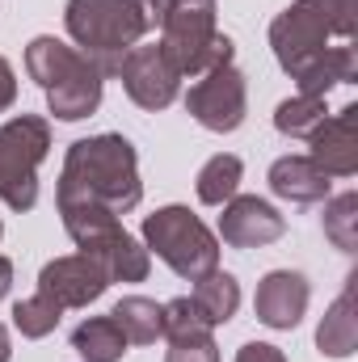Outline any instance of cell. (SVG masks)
<instances>
[{
	"mask_svg": "<svg viewBox=\"0 0 358 362\" xmlns=\"http://www.w3.org/2000/svg\"><path fill=\"white\" fill-rule=\"evenodd\" d=\"M270 47L299 93L325 97L333 85H350L358 76L354 0H295L274 17Z\"/></svg>",
	"mask_w": 358,
	"mask_h": 362,
	"instance_id": "obj_1",
	"label": "cell"
},
{
	"mask_svg": "<svg viewBox=\"0 0 358 362\" xmlns=\"http://www.w3.org/2000/svg\"><path fill=\"white\" fill-rule=\"evenodd\" d=\"M144 198L135 144L122 135L76 139L64 156V173L55 185V202L64 206H105L114 215L135 211Z\"/></svg>",
	"mask_w": 358,
	"mask_h": 362,
	"instance_id": "obj_2",
	"label": "cell"
},
{
	"mask_svg": "<svg viewBox=\"0 0 358 362\" xmlns=\"http://www.w3.org/2000/svg\"><path fill=\"white\" fill-rule=\"evenodd\" d=\"M25 68L38 81V89L47 93V105H51V114L59 122H81V118L97 114L105 76L76 47H68V42H59L51 34H38L25 47Z\"/></svg>",
	"mask_w": 358,
	"mask_h": 362,
	"instance_id": "obj_3",
	"label": "cell"
},
{
	"mask_svg": "<svg viewBox=\"0 0 358 362\" xmlns=\"http://www.w3.org/2000/svg\"><path fill=\"white\" fill-rule=\"evenodd\" d=\"M64 25L81 55H89L101 76H118L122 55L148 34L139 0H68Z\"/></svg>",
	"mask_w": 358,
	"mask_h": 362,
	"instance_id": "obj_4",
	"label": "cell"
},
{
	"mask_svg": "<svg viewBox=\"0 0 358 362\" xmlns=\"http://www.w3.org/2000/svg\"><path fill=\"white\" fill-rule=\"evenodd\" d=\"M215 0H169L161 21V51L178 68V76L194 81L219 64H232L236 42L215 30Z\"/></svg>",
	"mask_w": 358,
	"mask_h": 362,
	"instance_id": "obj_5",
	"label": "cell"
},
{
	"mask_svg": "<svg viewBox=\"0 0 358 362\" xmlns=\"http://www.w3.org/2000/svg\"><path fill=\"white\" fill-rule=\"evenodd\" d=\"M148 253H156L178 278L198 282L202 274L219 270V240L190 206H161L144 219Z\"/></svg>",
	"mask_w": 358,
	"mask_h": 362,
	"instance_id": "obj_6",
	"label": "cell"
},
{
	"mask_svg": "<svg viewBox=\"0 0 358 362\" xmlns=\"http://www.w3.org/2000/svg\"><path fill=\"white\" fill-rule=\"evenodd\" d=\"M51 152V122L38 114H17L0 127V202L8 211H30L38 202V165Z\"/></svg>",
	"mask_w": 358,
	"mask_h": 362,
	"instance_id": "obj_7",
	"label": "cell"
},
{
	"mask_svg": "<svg viewBox=\"0 0 358 362\" xmlns=\"http://www.w3.org/2000/svg\"><path fill=\"white\" fill-rule=\"evenodd\" d=\"M185 110L198 127H207L215 135H232L245 122V110H249L245 76L232 64H219V68L202 72L185 93Z\"/></svg>",
	"mask_w": 358,
	"mask_h": 362,
	"instance_id": "obj_8",
	"label": "cell"
},
{
	"mask_svg": "<svg viewBox=\"0 0 358 362\" xmlns=\"http://www.w3.org/2000/svg\"><path fill=\"white\" fill-rule=\"evenodd\" d=\"M118 76H122V89L127 97L139 105V110H165V105H173L181 93V76L178 68L169 64V55L161 51V42H152V47H131L127 55H122V64H118Z\"/></svg>",
	"mask_w": 358,
	"mask_h": 362,
	"instance_id": "obj_9",
	"label": "cell"
},
{
	"mask_svg": "<svg viewBox=\"0 0 358 362\" xmlns=\"http://www.w3.org/2000/svg\"><path fill=\"white\" fill-rule=\"evenodd\" d=\"M105 286H110V278H105V270L93 262L89 253L55 257V262H47L42 274H38V295L55 299L64 312L68 308H89V303H97L105 295Z\"/></svg>",
	"mask_w": 358,
	"mask_h": 362,
	"instance_id": "obj_10",
	"label": "cell"
},
{
	"mask_svg": "<svg viewBox=\"0 0 358 362\" xmlns=\"http://www.w3.org/2000/svg\"><path fill=\"white\" fill-rule=\"evenodd\" d=\"M282 232H287V219L270 206L266 198L236 194V198L224 202V215H219L224 245H232V249H262V245H274Z\"/></svg>",
	"mask_w": 358,
	"mask_h": 362,
	"instance_id": "obj_11",
	"label": "cell"
},
{
	"mask_svg": "<svg viewBox=\"0 0 358 362\" xmlns=\"http://www.w3.org/2000/svg\"><path fill=\"white\" fill-rule=\"evenodd\" d=\"M325 177H354L358 173V105L329 114L312 131V156Z\"/></svg>",
	"mask_w": 358,
	"mask_h": 362,
	"instance_id": "obj_12",
	"label": "cell"
},
{
	"mask_svg": "<svg viewBox=\"0 0 358 362\" xmlns=\"http://www.w3.org/2000/svg\"><path fill=\"white\" fill-rule=\"evenodd\" d=\"M308 278L295 270H270L258 282V299H253V312L266 329H295L308 312Z\"/></svg>",
	"mask_w": 358,
	"mask_h": 362,
	"instance_id": "obj_13",
	"label": "cell"
},
{
	"mask_svg": "<svg viewBox=\"0 0 358 362\" xmlns=\"http://www.w3.org/2000/svg\"><path fill=\"white\" fill-rule=\"evenodd\" d=\"M270 189L295 206H312V202H325L333 181L325 177L308 156H282L270 165Z\"/></svg>",
	"mask_w": 358,
	"mask_h": 362,
	"instance_id": "obj_14",
	"label": "cell"
},
{
	"mask_svg": "<svg viewBox=\"0 0 358 362\" xmlns=\"http://www.w3.org/2000/svg\"><path fill=\"white\" fill-rule=\"evenodd\" d=\"M358 346V316H354V286H346L333 308L325 312L321 329H316V350L325 358H350Z\"/></svg>",
	"mask_w": 358,
	"mask_h": 362,
	"instance_id": "obj_15",
	"label": "cell"
},
{
	"mask_svg": "<svg viewBox=\"0 0 358 362\" xmlns=\"http://www.w3.org/2000/svg\"><path fill=\"white\" fill-rule=\"evenodd\" d=\"M190 299L202 312V320L215 329V325H228L236 316V308H241V282L224 270H211L194 282V295Z\"/></svg>",
	"mask_w": 358,
	"mask_h": 362,
	"instance_id": "obj_16",
	"label": "cell"
},
{
	"mask_svg": "<svg viewBox=\"0 0 358 362\" xmlns=\"http://www.w3.org/2000/svg\"><path fill=\"white\" fill-rule=\"evenodd\" d=\"M114 325L122 329V337L131 346H152L156 337H165V320H161V303L144 299V295H127L114 303Z\"/></svg>",
	"mask_w": 358,
	"mask_h": 362,
	"instance_id": "obj_17",
	"label": "cell"
},
{
	"mask_svg": "<svg viewBox=\"0 0 358 362\" xmlns=\"http://www.w3.org/2000/svg\"><path fill=\"white\" fill-rule=\"evenodd\" d=\"M127 337L114 325V316H93L85 325H76L72 333V350L81 354V362H118L127 354Z\"/></svg>",
	"mask_w": 358,
	"mask_h": 362,
	"instance_id": "obj_18",
	"label": "cell"
},
{
	"mask_svg": "<svg viewBox=\"0 0 358 362\" xmlns=\"http://www.w3.org/2000/svg\"><path fill=\"white\" fill-rule=\"evenodd\" d=\"M93 262L105 270V278H110V282H144V278H148V270H152V253H148V249H144L131 232H122L114 245H105Z\"/></svg>",
	"mask_w": 358,
	"mask_h": 362,
	"instance_id": "obj_19",
	"label": "cell"
},
{
	"mask_svg": "<svg viewBox=\"0 0 358 362\" xmlns=\"http://www.w3.org/2000/svg\"><path fill=\"white\" fill-rule=\"evenodd\" d=\"M241 173H245L241 156H232V152L211 156V160L198 169V202H207V206H224L228 198H236V189H241Z\"/></svg>",
	"mask_w": 358,
	"mask_h": 362,
	"instance_id": "obj_20",
	"label": "cell"
},
{
	"mask_svg": "<svg viewBox=\"0 0 358 362\" xmlns=\"http://www.w3.org/2000/svg\"><path fill=\"white\" fill-rule=\"evenodd\" d=\"M329 118L325 110V97H312V93H295L287 97L278 110H274V127L291 139H312V131Z\"/></svg>",
	"mask_w": 358,
	"mask_h": 362,
	"instance_id": "obj_21",
	"label": "cell"
},
{
	"mask_svg": "<svg viewBox=\"0 0 358 362\" xmlns=\"http://www.w3.org/2000/svg\"><path fill=\"white\" fill-rule=\"evenodd\" d=\"M59 316H64V308H59L55 299H47V295H30V299H17V303H13V329H17L21 337H30V341L55 333Z\"/></svg>",
	"mask_w": 358,
	"mask_h": 362,
	"instance_id": "obj_22",
	"label": "cell"
},
{
	"mask_svg": "<svg viewBox=\"0 0 358 362\" xmlns=\"http://www.w3.org/2000/svg\"><path fill=\"white\" fill-rule=\"evenodd\" d=\"M325 236L342 253H354L358 249V194H337L325 206Z\"/></svg>",
	"mask_w": 358,
	"mask_h": 362,
	"instance_id": "obj_23",
	"label": "cell"
},
{
	"mask_svg": "<svg viewBox=\"0 0 358 362\" xmlns=\"http://www.w3.org/2000/svg\"><path fill=\"white\" fill-rule=\"evenodd\" d=\"M161 320H165V337H169V341H173V337H190V333H211V325L202 320V312L194 308L190 295L161 303Z\"/></svg>",
	"mask_w": 358,
	"mask_h": 362,
	"instance_id": "obj_24",
	"label": "cell"
},
{
	"mask_svg": "<svg viewBox=\"0 0 358 362\" xmlns=\"http://www.w3.org/2000/svg\"><path fill=\"white\" fill-rule=\"evenodd\" d=\"M165 362H219V346L211 333H190V337H173Z\"/></svg>",
	"mask_w": 358,
	"mask_h": 362,
	"instance_id": "obj_25",
	"label": "cell"
},
{
	"mask_svg": "<svg viewBox=\"0 0 358 362\" xmlns=\"http://www.w3.org/2000/svg\"><path fill=\"white\" fill-rule=\"evenodd\" d=\"M236 362H287V354L270 341H249V346L236 350Z\"/></svg>",
	"mask_w": 358,
	"mask_h": 362,
	"instance_id": "obj_26",
	"label": "cell"
},
{
	"mask_svg": "<svg viewBox=\"0 0 358 362\" xmlns=\"http://www.w3.org/2000/svg\"><path fill=\"white\" fill-rule=\"evenodd\" d=\"M17 101V76H13V64L0 55V114Z\"/></svg>",
	"mask_w": 358,
	"mask_h": 362,
	"instance_id": "obj_27",
	"label": "cell"
},
{
	"mask_svg": "<svg viewBox=\"0 0 358 362\" xmlns=\"http://www.w3.org/2000/svg\"><path fill=\"white\" fill-rule=\"evenodd\" d=\"M144 4V17H148V30H156L161 21H165V8H169V0H139Z\"/></svg>",
	"mask_w": 358,
	"mask_h": 362,
	"instance_id": "obj_28",
	"label": "cell"
},
{
	"mask_svg": "<svg viewBox=\"0 0 358 362\" xmlns=\"http://www.w3.org/2000/svg\"><path fill=\"white\" fill-rule=\"evenodd\" d=\"M13 291V262L8 257H0V299Z\"/></svg>",
	"mask_w": 358,
	"mask_h": 362,
	"instance_id": "obj_29",
	"label": "cell"
},
{
	"mask_svg": "<svg viewBox=\"0 0 358 362\" xmlns=\"http://www.w3.org/2000/svg\"><path fill=\"white\" fill-rule=\"evenodd\" d=\"M8 354H13V346H8V333L0 329V362H8Z\"/></svg>",
	"mask_w": 358,
	"mask_h": 362,
	"instance_id": "obj_30",
	"label": "cell"
}]
</instances>
